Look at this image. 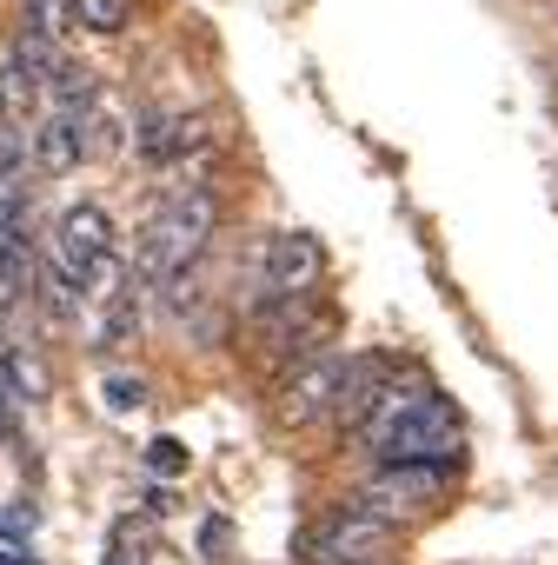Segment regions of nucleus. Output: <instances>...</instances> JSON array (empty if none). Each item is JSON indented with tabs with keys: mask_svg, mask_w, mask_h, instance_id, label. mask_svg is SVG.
<instances>
[{
	"mask_svg": "<svg viewBox=\"0 0 558 565\" xmlns=\"http://www.w3.org/2000/svg\"><path fill=\"white\" fill-rule=\"evenodd\" d=\"M133 0H74V28L81 34H127L133 28Z\"/></svg>",
	"mask_w": 558,
	"mask_h": 565,
	"instance_id": "13",
	"label": "nucleus"
},
{
	"mask_svg": "<svg viewBox=\"0 0 558 565\" xmlns=\"http://www.w3.org/2000/svg\"><path fill=\"white\" fill-rule=\"evenodd\" d=\"M81 160H87L81 114H61V107H47V114H41V127H34V173H41V180H67Z\"/></svg>",
	"mask_w": 558,
	"mask_h": 565,
	"instance_id": "9",
	"label": "nucleus"
},
{
	"mask_svg": "<svg viewBox=\"0 0 558 565\" xmlns=\"http://www.w3.org/2000/svg\"><path fill=\"white\" fill-rule=\"evenodd\" d=\"M0 373H8V386H14V399H21V406H41V399H47V386H54V380H47V366H41L28 347H8V353H0Z\"/></svg>",
	"mask_w": 558,
	"mask_h": 565,
	"instance_id": "12",
	"label": "nucleus"
},
{
	"mask_svg": "<svg viewBox=\"0 0 558 565\" xmlns=\"http://www.w3.org/2000/svg\"><path fill=\"white\" fill-rule=\"evenodd\" d=\"M21 28H34L47 41H67L74 34V0H21Z\"/></svg>",
	"mask_w": 558,
	"mask_h": 565,
	"instance_id": "16",
	"label": "nucleus"
},
{
	"mask_svg": "<svg viewBox=\"0 0 558 565\" xmlns=\"http://www.w3.org/2000/svg\"><path fill=\"white\" fill-rule=\"evenodd\" d=\"M459 439H465L459 406L439 386L399 380V373L379 393V406L360 419V446L373 459H459Z\"/></svg>",
	"mask_w": 558,
	"mask_h": 565,
	"instance_id": "1",
	"label": "nucleus"
},
{
	"mask_svg": "<svg viewBox=\"0 0 558 565\" xmlns=\"http://www.w3.org/2000/svg\"><path fill=\"white\" fill-rule=\"evenodd\" d=\"M34 525H41V512H28V505H8V512H0V532H14V539L34 532Z\"/></svg>",
	"mask_w": 558,
	"mask_h": 565,
	"instance_id": "21",
	"label": "nucleus"
},
{
	"mask_svg": "<svg viewBox=\"0 0 558 565\" xmlns=\"http://www.w3.org/2000/svg\"><path fill=\"white\" fill-rule=\"evenodd\" d=\"M452 486H459V459H379V472H373L353 499H360L366 512H379V519L406 525L412 512L439 505Z\"/></svg>",
	"mask_w": 558,
	"mask_h": 565,
	"instance_id": "3",
	"label": "nucleus"
},
{
	"mask_svg": "<svg viewBox=\"0 0 558 565\" xmlns=\"http://www.w3.org/2000/svg\"><path fill=\"white\" fill-rule=\"evenodd\" d=\"M320 273H326V253H320L313 233H266V246H259V300L320 294Z\"/></svg>",
	"mask_w": 558,
	"mask_h": 565,
	"instance_id": "6",
	"label": "nucleus"
},
{
	"mask_svg": "<svg viewBox=\"0 0 558 565\" xmlns=\"http://www.w3.org/2000/svg\"><path fill=\"white\" fill-rule=\"evenodd\" d=\"M147 466H153V479H180V472H186V446L160 433V439L147 446Z\"/></svg>",
	"mask_w": 558,
	"mask_h": 565,
	"instance_id": "17",
	"label": "nucleus"
},
{
	"mask_svg": "<svg viewBox=\"0 0 558 565\" xmlns=\"http://www.w3.org/2000/svg\"><path fill=\"white\" fill-rule=\"evenodd\" d=\"M213 233H219V193H213V186H173V193L147 213V226H140L133 279H147V287L160 294L173 273L200 266V253L213 246Z\"/></svg>",
	"mask_w": 558,
	"mask_h": 565,
	"instance_id": "2",
	"label": "nucleus"
},
{
	"mask_svg": "<svg viewBox=\"0 0 558 565\" xmlns=\"http://www.w3.org/2000/svg\"><path fill=\"white\" fill-rule=\"evenodd\" d=\"M393 545H399V525L366 512L360 499H346L340 512H326L307 532V565H386Z\"/></svg>",
	"mask_w": 558,
	"mask_h": 565,
	"instance_id": "4",
	"label": "nucleus"
},
{
	"mask_svg": "<svg viewBox=\"0 0 558 565\" xmlns=\"http://www.w3.org/2000/svg\"><path fill=\"white\" fill-rule=\"evenodd\" d=\"M0 565H41V552L28 539H14V532H0Z\"/></svg>",
	"mask_w": 558,
	"mask_h": 565,
	"instance_id": "19",
	"label": "nucleus"
},
{
	"mask_svg": "<svg viewBox=\"0 0 558 565\" xmlns=\"http://www.w3.org/2000/svg\"><path fill=\"white\" fill-rule=\"evenodd\" d=\"M153 558V532L140 519H114L107 532V565H147Z\"/></svg>",
	"mask_w": 558,
	"mask_h": 565,
	"instance_id": "15",
	"label": "nucleus"
},
{
	"mask_svg": "<svg viewBox=\"0 0 558 565\" xmlns=\"http://www.w3.org/2000/svg\"><path fill=\"white\" fill-rule=\"evenodd\" d=\"M67 279H94V266L100 259H114V213L100 206V200H74L67 213H61V226H54V253H47Z\"/></svg>",
	"mask_w": 558,
	"mask_h": 565,
	"instance_id": "7",
	"label": "nucleus"
},
{
	"mask_svg": "<svg viewBox=\"0 0 558 565\" xmlns=\"http://www.w3.org/2000/svg\"><path fill=\"white\" fill-rule=\"evenodd\" d=\"M393 373H399V360L393 353H360V360H346V380H340V399H333V433H360V419L379 406V393L393 386Z\"/></svg>",
	"mask_w": 558,
	"mask_h": 565,
	"instance_id": "8",
	"label": "nucleus"
},
{
	"mask_svg": "<svg viewBox=\"0 0 558 565\" xmlns=\"http://www.w3.org/2000/svg\"><path fill=\"white\" fill-rule=\"evenodd\" d=\"M41 114H47V87L14 61V54H0V120H14V127H41Z\"/></svg>",
	"mask_w": 558,
	"mask_h": 565,
	"instance_id": "11",
	"label": "nucleus"
},
{
	"mask_svg": "<svg viewBox=\"0 0 558 565\" xmlns=\"http://www.w3.org/2000/svg\"><path fill=\"white\" fill-rule=\"evenodd\" d=\"M340 380H346V353H307L300 366L279 373V386H272V419L287 426V433H307V426L333 419Z\"/></svg>",
	"mask_w": 558,
	"mask_h": 565,
	"instance_id": "5",
	"label": "nucleus"
},
{
	"mask_svg": "<svg viewBox=\"0 0 558 565\" xmlns=\"http://www.w3.org/2000/svg\"><path fill=\"white\" fill-rule=\"evenodd\" d=\"M14 413H21V399H14V386H8V373H0V446L14 439Z\"/></svg>",
	"mask_w": 558,
	"mask_h": 565,
	"instance_id": "20",
	"label": "nucleus"
},
{
	"mask_svg": "<svg viewBox=\"0 0 558 565\" xmlns=\"http://www.w3.org/2000/svg\"><path fill=\"white\" fill-rule=\"evenodd\" d=\"M140 399H147V380H127V373L107 380V406H114V413H133Z\"/></svg>",
	"mask_w": 558,
	"mask_h": 565,
	"instance_id": "18",
	"label": "nucleus"
},
{
	"mask_svg": "<svg viewBox=\"0 0 558 565\" xmlns=\"http://www.w3.org/2000/svg\"><path fill=\"white\" fill-rule=\"evenodd\" d=\"M81 140H87V160H107V153H133V114L100 94L87 114H81Z\"/></svg>",
	"mask_w": 558,
	"mask_h": 565,
	"instance_id": "10",
	"label": "nucleus"
},
{
	"mask_svg": "<svg viewBox=\"0 0 558 565\" xmlns=\"http://www.w3.org/2000/svg\"><path fill=\"white\" fill-rule=\"evenodd\" d=\"M28 173H34V134L14 127V120H0V180L28 186Z\"/></svg>",
	"mask_w": 558,
	"mask_h": 565,
	"instance_id": "14",
	"label": "nucleus"
}]
</instances>
